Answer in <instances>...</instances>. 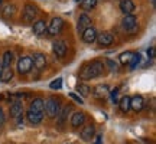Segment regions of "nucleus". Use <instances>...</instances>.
I'll use <instances>...</instances> for the list:
<instances>
[{"label":"nucleus","mask_w":156,"mask_h":144,"mask_svg":"<svg viewBox=\"0 0 156 144\" xmlns=\"http://www.w3.org/2000/svg\"><path fill=\"white\" fill-rule=\"evenodd\" d=\"M62 28H64V20H62L61 17H54V19L51 20L49 26L46 28V30H48V33L49 35L55 36V35L61 33Z\"/></svg>","instance_id":"nucleus-7"},{"label":"nucleus","mask_w":156,"mask_h":144,"mask_svg":"<svg viewBox=\"0 0 156 144\" xmlns=\"http://www.w3.org/2000/svg\"><path fill=\"white\" fill-rule=\"evenodd\" d=\"M106 63L108 65V68H110V71H113V72H116V71H117V63H116V62H113L112 59H107Z\"/></svg>","instance_id":"nucleus-31"},{"label":"nucleus","mask_w":156,"mask_h":144,"mask_svg":"<svg viewBox=\"0 0 156 144\" xmlns=\"http://www.w3.org/2000/svg\"><path fill=\"white\" fill-rule=\"evenodd\" d=\"M110 92V88H108V85L107 84H100V85H97L93 88V97L97 98V100H103V98H106L107 95Z\"/></svg>","instance_id":"nucleus-9"},{"label":"nucleus","mask_w":156,"mask_h":144,"mask_svg":"<svg viewBox=\"0 0 156 144\" xmlns=\"http://www.w3.org/2000/svg\"><path fill=\"white\" fill-rule=\"evenodd\" d=\"M2 71H3V67H2V61H0V75H2Z\"/></svg>","instance_id":"nucleus-37"},{"label":"nucleus","mask_w":156,"mask_h":144,"mask_svg":"<svg viewBox=\"0 0 156 144\" xmlns=\"http://www.w3.org/2000/svg\"><path fill=\"white\" fill-rule=\"evenodd\" d=\"M147 56H151V58H153V56H155V48H153V46L147 49Z\"/></svg>","instance_id":"nucleus-35"},{"label":"nucleus","mask_w":156,"mask_h":144,"mask_svg":"<svg viewBox=\"0 0 156 144\" xmlns=\"http://www.w3.org/2000/svg\"><path fill=\"white\" fill-rule=\"evenodd\" d=\"M45 111H46V115L49 118H56L59 111H61V102L59 100H56L54 97H51L49 100L45 102Z\"/></svg>","instance_id":"nucleus-2"},{"label":"nucleus","mask_w":156,"mask_h":144,"mask_svg":"<svg viewBox=\"0 0 156 144\" xmlns=\"http://www.w3.org/2000/svg\"><path fill=\"white\" fill-rule=\"evenodd\" d=\"M132 56H133V52H130V50H127V52H123L122 55L119 56L120 63H123V65H129V62H130V59H132Z\"/></svg>","instance_id":"nucleus-29"},{"label":"nucleus","mask_w":156,"mask_h":144,"mask_svg":"<svg viewBox=\"0 0 156 144\" xmlns=\"http://www.w3.org/2000/svg\"><path fill=\"white\" fill-rule=\"evenodd\" d=\"M13 75H15V72H13L12 68H3L2 75H0V81L2 82H9V81H12Z\"/></svg>","instance_id":"nucleus-22"},{"label":"nucleus","mask_w":156,"mask_h":144,"mask_svg":"<svg viewBox=\"0 0 156 144\" xmlns=\"http://www.w3.org/2000/svg\"><path fill=\"white\" fill-rule=\"evenodd\" d=\"M97 2H98V0H83V3H81V7H83V10L88 12V10L94 9L95 6H97Z\"/></svg>","instance_id":"nucleus-28"},{"label":"nucleus","mask_w":156,"mask_h":144,"mask_svg":"<svg viewBox=\"0 0 156 144\" xmlns=\"http://www.w3.org/2000/svg\"><path fill=\"white\" fill-rule=\"evenodd\" d=\"M26 120L29 121V124L38 125V124H41L42 120H44V112H38V111L29 110L28 112H26Z\"/></svg>","instance_id":"nucleus-11"},{"label":"nucleus","mask_w":156,"mask_h":144,"mask_svg":"<svg viewBox=\"0 0 156 144\" xmlns=\"http://www.w3.org/2000/svg\"><path fill=\"white\" fill-rule=\"evenodd\" d=\"M71 110H73V108H71L69 105H67L62 111H59V114H58V117H56L58 121H59V125H62V124L65 122V120L68 118V114H69V111Z\"/></svg>","instance_id":"nucleus-25"},{"label":"nucleus","mask_w":156,"mask_h":144,"mask_svg":"<svg viewBox=\"0 0 156 144\" xmlns=\"http://www.w3.org/2000/svg\"><path fill=\"white\" fill-rule=\"evenodd\" d=\"M10 115L16 120L17 124L23 122V104L22 101H13L10 104Z\"/></svg>","instance_id":"nucleus-4"},{"label":"nucleus","mask_w":156,"mask_h":144,"mask_svg":"<svg viewBox=\"0 0 156 144\" xmlns=\"http://www.w3.org/2000/svg\"><path fill=\"white\" fill-rule=\"evenodd\" d=\"M104 74V63L100 59H94V61L88 62L87 65H84L80 71V78L84 81H90V79H94L98 78Z\"/></svg>","instance_id":"nucleus-1"},{"label":"nucleus","mask_w":156,"mask_h":144,"mask_svg":"<svg viewBox=\"0 0 156 144\" xmlns=\"http://www.w3.org/2000/svg\"><path fill=\"white\" fill-rule=\"evenodd\" d=\"M90 26H91V17H90L87 13H81L80 17H78V23H77L78 32L83 33L84 30H85L87 28H90Z\"/></svg>","instance_id":"nucleus-13"},{"label":"nucleus","mask_w":156,"mask_h":144,"mask_svg":"<svg viewBox=\"0 0 156 144\" xmlns=\"http://www.w3.org/2000/svg\"><path fill=\"white\" fill-rule=\"evenodd\" d=\"M117 92H119V89L114 88L112 91V102L113 104H119V98H117Z\"/></svg>","instance_id":"nucleus-32"},{"label":"nucleus","mask_w":156,"mask_h":144,"mask_svg":"<svg viewBox=\"0 0 156 144\" xmlns=\"http://www.w3.org/2000/svg\"><path fill=\"white\" fill-rule=\"evenodd\" d=\"M32 67H34V63H32V58L30 56H23V58H20L17 61V72L22 74V75L28 74L32 69Z\"/></svg>","instance_id":"nucleus-6"},{"label":"nucleus","mask_w":156,"mask_h":144,"mask_svg":"<svg viewBox=\"0 0 156 144\" xmlns=\"http://www.w3.org/2000/svg\"><path fill=\"white\" fill-rule=\"evenodd\" d=\"M94 144H103V135H101V134H98V135H97V139H95V143Z\"/></svg>","instance_id":"nucleus-36"},{"label":"nucleus","mask_w":156,"mask_h":144,"mask_svg":"<svg viewBox=\"0 0 156 144\" xmlns=\"http://www.w3.org/2000/svg\"><path fill=\"white\" fill-rule=\"evenodd\" d=\"M32 30H34V33L38 35V36L44 35L45 32H46V23H45V20H36V22L34 23V26H32Z\"/></svg>","instance_id":"nucleus-20"},{"label":"nucleus","mask_w":156,"mask_h":144,"mask_svg":"<svg viewBox=\"0 0 156 144\" xmlns=\"http://www.w3.org/2000/svg\"><path fill=\"white\" fill-rule=\"evenodd\" d=\"M90 87L88 85H85V84H77V91L78 94H81L83 97H88L91 94V91H90Z\"/></svg>","instance_id":"nucleus-27"},{"label":"nucleus","mask_w":156,"mask_h":144,"mask_svg":"<svg viewBox=\"0 0 156 144\" xmlns=\"http://www.w3.org/2000/svg\"><path fill=\"white\" fill-rule=\"evenodd\" d=\"M69 97H71V98H73V100L75 101V102H78V104H81V105H83V104H84L83 98H81V97H78L77 94H74V92H71V94H69Z\"/></svg>","instance_id":"nucleus-33"},{"label":"nucleus","mask_w":156,"mask_h":144,"mask_svg":"<svg viewBox=\"0 0 156 144\" xmlns=\"http://www.w3.org/2000/svg\"><path fill=\"white\" fill-rule=\"evenodd\" d=\"M2 5H3V0H0V7H2Z\"/></svg>","instance_id":"nucleus-38"},{"label":"nucleus","mask_w":156,"mask_h":144,"mask_svg":"<svg viewBox=\"0 0 156 144\" xmlns=\"http://www.w3.org/2000/svg\"><path fill=\"white\" fill-rule=\"evenodd\" d=\"M38 7L32 3H26V5L23 6V12H22V19L25 23H29L35 20L36 16H38Z\"/></svg>","instance_id":"nucleus-3"},{"label":"nucleus","mask_w":156,"mask_h":144,"mask_svg":"<svg viewBox=\"0 0 156 144\" xmlns=\"http://www.w3.org/2000/svg\"><path fill=\"white\" fill-rule=\"evenodd\" d=\"M12 61H13V52L12 50H6L3 59H2V67L3 68H10Z\"/></svg>","instance_id":"nucleus-24"},{"label":"nucleus","mask_w":156,"mask_h":144,"mask_svg":"<svg viewBox=\"0 0 156 144\" xmlns=\"http://www.w3.org/2000/svg\"><path fill=\"white\" fill-rule=\"evenodd\" d=\"M120 10L124 13V16L127 15H133V12L136 10L133 0H120Z\"/></svg>","instance_id":"nucleus-17"},{"label":"nucleus","mask_w":156,"mask_h":144,"mask_svg":"<svg viewBox=\"0 0 156 144\" xmlns=\"http://www.w3.org/2000/svg\"><path fill=\"white\" fill-rule=\"evenodd\" d=\"M32 63L38 68L39 71H41V69H44V68L46 67V56H45L44 53H41V52L34 53V56H32Z\"/></svg>","instance_id":"nucleus-18"},{"label":"nucleus","mask_w":156,"mask_h":144,"mask_svg":"<svg viewBox=\"0 0 156 144\" xmlns=\"http://www.w3.org/2000/svg\"><path fill=\"white\" fill-rule=\"evenodd\" d=\"M140 59H142V56H140L139 52H133V56H132V59H130V62H129L130 69H136V68L139 67Z\"/></svg>","instance_id":"nucleus-26"},{"label":"nucleus","mask_w":156,"mask_h":144,"mask_svg":"<svg viewBox=\"0 0 156 144\" xmlns=\"http://www.w3.org/2000/svg\"><path fill=\"white\" fill-rule=\"evenodd\" d=\"M52 50H54L55 56L62 58V56L67 53V43H65L64 40H55V42L52 43Z\"/></svg>","instance_id":"nucleus-15"},{"label":"nucleus","mask_w":156,"mask_h":144,"mask_svg":"<svg viewBox=\"0 0 156 144\" xmlns=\"http://www.w3.org/2000/svg\"><path fill=\"white\" fill-rule=\"evenodd\" d=\"M85 120H87V117H85V114H84L83 111H75V112H73L71 121L69 122H71L73 128H80L85 124Z\"/></svg>","instance_id":"nucleus-8"},{"label":"nucleus","mask_w":156,"mask_h":144,"mask_svg":"<svg viewBox=\"0 0 156 144\" xmlns=\"http://www.w3.org/2000/svg\"><path fill=\"white\" fill-rule=\"evenodd\" d=\"M100 46H110V45L114 42V38L110 32H101V33H97V39H95Z\"/></svg>","instance_id":"nucleus-12"},{"label":"nucleus","mask_w":156,"mask_h":144,"mask_svg":"<svg viewBox=\"0 0 156 144\" xmlns=\"http://www.w3.org/2000/svg\"><path fill=\"white\" fill-rule=\"evenodd\" d=\"M5 121H6V115H5V112H3V110L0 108V127L5 124Z\"/></svg>","instance_id":"nucleus-34"},{"label":"nucleus","mask_w":156,"mask_h":144,"mask_svg":"<svg viewBox=\"0 0 156 144\" xmlns=\"http://www.w3.org/2000/svg\"><path fill=\"white\" fill-rule=\"evenodd\" d=\"M95 39H97V30H95L93 26H90V28H87L83 32V40L85 42V43H94Z\"/></svg>","instance_id":"nucleus-16"},{"label":"nucleus","mask_w":156,"mask_h":144,"mask_svg":"<svg viewBox=\"0 0 156 144\" xmlns=\"http://www.w3.org/2000/svg\"><path fill=\"white\" fill-rule=\"evenodd\" d=\"M32 111H38V112H44L45 110V100L44 98H34L30 101V108Z\"/></svg>","instance_id":"nucleus-19"},{"label":"nucleus","mask_w":156,"mask_h":144,"mask_svg":"<svg viewBox=\"0 0 156 144\" xmlns=\"http://www.w3.org/2000/svg\"><path fill=\"white\" fill-rule=\"evenodd\" d=\"M61 87H62V78H56L55 81H52L49 84L51 89H61Z\"/></svg>","instance_id":"nucleus-30"},{"label":"nucleus","mask_w":156,"mask_h":144,"mask_svg":"<svg viewBox=\"0 0 156 144\" xmlns=\"http://www.w3.org/2000/svg\"><path fill=\"white\" fill-rule=\"evenodd\" d=\"M152 3H153V5H155V0H152Z\"/></svg>","instance_id":"nucleus-40"},{"label":"nucleus","mask_w":156,"mask_h":144,"mask_svg":"<svg viewBox=\"0 0 156 144\" xmlns=\"http://www.w3.org/2000/svg\"><path fill=\"white\" fill-rule=\"evenodd\" d=\"M94 134H95V127H94V124H87V125H84L83 130H81V139L84 140V141H91V139L94 137Z\"/></svg>","instance_id":"nucleus-14"},{"label":"nucleus","mask_w":156,"mask_h":144,"mask_svg":"<svg viewBox=\"0 0 156 144\" xmlns=\"http://www.w3.org/2000/svg\"><path fill=\"white\" fill-rule=\"evenodd\" d=\"M75 2H77V3H78V2H83V0H75Z\"/></svg>","instance_id":"nucleus-39"},{"label":"nucleus","mask_w":156,"mask_h":144,"mask_svg":"<svg viewBox=\"0 0 156 144\" xmlns=\"http://www.w3.org/2000/svg\"><path fill=\"white\" fill-rule=\"evenodd\" d=\"M15 13H16V6L13 5V3H9V5H6L2 7V16L6 17V19L12 17Z\"/></svg>","instance_id":"nucleus-21"},{"label":"nucleus","mask_w":156,"mask_h":144,"mask_svg":"<svg viewBox=\"0 0 156 144\" xmlns=\"http://www.w3.org/2000/svg\"><path fill=\"white\" fill-rule=\"evenodd\" d=\"M145 107V98L142 95H134L133 98H130V110L134 112H140Z\"/></svg>","instance_id":"nucleus-10"},{"label":"nucleus","mask_w":156,"mask_h":144,"mask_svg":"<svg viewBox=\"0 0 156 144\" xmlns=\"http://www.w3.org/2000/svg\"><path fill=\"white\" fill-rule=\"evenodd\" d=\"M122 26L124 30H127L129 33H134L137 30V17L133 16V15L124 16L122 20Z\"/></svg>","instance_id":"nucleus-5"},{"label":"nucleus","mask_w":156,"mask_h":144,"mask_svg":"<svg viewBox=\"0 0 156 144\" xmlns=\"http://www.w3.org/2000/svg\"><path fill=\"white\" fill-rule=\"evenodd\" d=\"M119 107H120L122 112H127V111L130 110V97H127V95L122 97V98L119 100Z\"/></svg>","instance_id":"nucleus-23"}]
</instances>
